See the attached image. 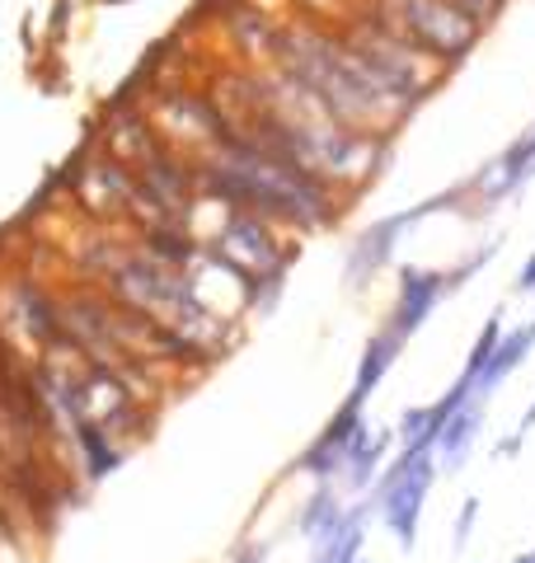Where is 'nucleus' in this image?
I'll return each instance as SVG.
<instances>
[{
	"label": "nucleus",
	"instance_id": "1",
	"mask_svg": "<svg viewBox=\"0 0 535 563\" xmlns=\"http://www.w3.org/2000/svg\"><path fill=\"white\" fill-rule=\"evenodd\" d=\"M338 33H343V43L352 47V57L362 62L390 95L404 99L408 109H418V103L451 76V66L437 62L433 52H423L404 29L390 24L371 0H362V10H357L348 24H338Z\"/></svg>",
	"mask_w": 535,
	"mask_h": 563
},
{
	"label": "nucleus",
	"instance_id": "5",
	"mask_svg": "<svg viewBox=\"0 0 535 563\" xmlns=\"http://www.w3.org/2000/svg\"><path fill=\"white\" fill-rule=\"evenodd\" d=\"M446 291V273H423V268H404V282H400V301H395V333L400 339H408L427 314H433V306L441 301Z\"/></svg>",
	"mask_w": 535,
	"mask_h": 563
},
{
	"label": "nucleus",
	"instance_id": "13",
	"mask_svg": "<svg viewBox=\"0 0 535 563\" xmlns=\"http://www.w3.org/2000/svg\"><path fill=\"white\" fill-rule=\"evenodd\" d=\"M338 521H343V517H338L334 498H329V493H319V498H310V512L301 517V531H306V536H315V531H319V536H334Z\"/></svg>",
	"mask_w": 535,
	"mask_h": 563
},
{
	"label": "nucleus",
	"instance_id": "14",
	"mask_svg": "<svg viewBox=\"0 0 535 563\" xmlns=\"http://www.w3.org/2000/svg\"><path fill=\"white\" fill-rule=\"evenodd\" d=\"M456 5H466V10L474 14V20H479V24H484V29H489V24L498 20V14H503V10H507V0H456Z\"/></svg>",
	"mask_w": 535,
	"mask_h": 563
},
{
	"label": "nucleus",
	"instance_id": "12",
	"mask_svg": "<svg viewBox=\"0 0 535 563\" xmlns=\"http://www.w3.org/2000/svg\"><path fill=\"white\" fill-rule=\"evenodd\" d=\"M498 339H503V320H498V314H493V320L484 324V333H479V343H474V352H470L466 372H460V380H466V385H470V390H474V380H479V372H484V366H489V357H493V347H498Z\"/></svg>",
	"mask_w": 535,
	"mask_h": 563
},
{
	"label": "nucleus",
	"instance_id": "7",
	"mask_svg": "<svg viewBox=\"0 0 535 563\" xmlns=\"http://www.w3.org/2000/svg\"><path fill=\"white\" fill-rule=\"evenodd\" d=\"M400 347H404V339L395 333V324H385L376 339L367 343V357H362V366H357V385H352V399H371V390L381 385V376L390 372V362L400 357Z\"/></svg>",
	"mask_w": 535,
	"mask_h": 563
},
{
	"label": "nucleus",
	"instance_id": "4",
	"mask_svg": "<svg viewBox=\"0 0 535 563\" xmlns=\"http://www.w3.org/2000/svg\"><path fill=\"white\" fill-rule=\"evenodd\" d=\"M433 451H404L400 465L385 474L381 484V507H385V521L395 526V536L404 544H414L418 536V517H423V498L433 488Z\"/></svg>",
	"mask_w": 535,
	"mask_h": 563
},
{
	"label": "nucleus",
	"instance_id": "2",
	"mask_svg": "<svg viewBox=\"0 0 535 563\" xmlns=\"http://www.w3.org/2000/svg\"><path fill=\"white\" fill-rule=\"evenodd\" d=\"M371 5L451 70L484 38V24L466 5H456V0H371Z\"/></svg>",
	"mask_w": 535,
	"mask_h": 563
},
{
	"label": "nucleus",
	"instance_id": "17",
	"mask_svg": "<svg viewBox=\"0 0 535 563\" xmlns=\"http://www.w3.org/2000/svg\"><path fill=\"white\" fill-rule=\"evenodd\" d=\"M535 428V404H531V409H526V418H522V432H531Z\"/></svg>",
	"mask_w": 535,
	"mask_h": 563
},
{
	"label": "nucleus",
	"instance_id": "16",
	"mask_svg": "<svg viewBox=\"0 0 535 563\" xmlns=\"http://www.w3.org/2000/svg\"><path fill=\"white\" fill-rule=\"evenodd\" d=\"M516 291H535V254L526 258V268H522V277H516Z\"/></svg>",
	"mask_w": 535,
	"mask_h": 563
},
{
	"label": "nucleus",
	"instance_id": "10",
	"mask_svg": "<svg viewBox=\"0 0 535 563\" xmlns=\"http://www.w3.org/2000/svg\"><path fill=\"white\" fill-rule=\"evenodd\" d=\"M474 428H479V404H474V409H466V404H460V409H456L451 418H446V428H441V437H437V446H441V455H446L451 465L470 451Z\"/></svg>",
	"mask_w": 535,
	"mask_h": 563
},
{
	"label": "nucleus",
	"instance_id": "8",
	"mask_svg": "<svg viewBox=\"0 0 535 563\" xmlns=\"http://www.w3.org/2000/svg\"><path fill=\"white\" fill-rule=\"evenodd\" d=\"M70 432H76V446H80V455H85V474H89V479H103V474H113V470H118L122 451L113 446V437L103 432V422L80 418Z\"/></svg>",
	"mask_w": 535,
	"mask_h": 563
},
{
	"label": "nucleus",
	"instance_id": "15",
	"mask_svg": "<svg viewBox=\"0 0 535 563\" xmlns=\"http://www.w3.org/2000/svg\"><path fill=\"white\" fill-rule=\"evenodd\" d=\"M474 507H479V503L470 498V503H466V512H460V521H456V544H460V540H466V531H470V526H474Z\"/></svg>",
	"mask_w": 535,
	"mask_h": 563
},
{
	"label": "nucleus",
	"instance_id": "11",
	"mask_svg": "<svg viewBox=\"0 0 535 563\" xmlns=\"http://www.w3.org/2000/svg\"><path fill=\"white\" fill-rule=\"evenodd\" d=\"M301 20H319V24H348L357 10H362V0H292Z\"/></svg>",
	"mask_w": 535,
	"mask_h": 563
},
{
	"label": "nucleus",
	"instance_id": "6",
	"mask_svg": "<svg viewBox=\"0 0 535 563\" xmlns=\"http://www.w3.org/2000/svg\"><path fill=\"white\" fill-rule=\"evenodd\" d=\"M404 225H414V211H404V217H385V221L371 225V231H367L362 240H357L352 258H348V277H352V282H367L371 273H376L381 263L390 258V244L400 240Z\"/></svg>",
	"mask_w": 535,
	"mask_h": 563
},
{
	"label": "nucleus",
	"instance_id": "9",
	"mask_svg": "<svg viewBox=\"0 0 535 563\" xmlns=\"http://www.w3.org/2000/svg\"><path fill=\"white\" fill-rule=\"evenodd\" d=\"M531 347H535V329H531V324H526V329H512L507 339H498L489 366H484V372H479V380H474V390H479V395H489L507 372H516V366L526 362V352H531Z\"/></svg>",
	"mask_w": 535,
	"mask_h": 563
},
{
	"label": "nucleus",
	"instance_id": "3",
	"mask_svg": "<svg viewBox=\"0 0 535 563\" xmlns=\"http://www.w3.org/2000/svg\"><path fill=\"white\" fill-rule=\"evenodd\" d=\"M62 188L70 207L85 217V225H128V207H132V188H137V174L113 161L103 146H89L66 165L62 174Z\"/></svg>",
	"mask_w": 535,
	"mask_h": 563
}]
</instances>
